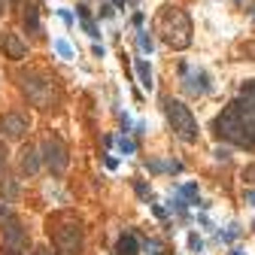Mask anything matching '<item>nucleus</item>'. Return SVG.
<instances>
[{
	"label": "nucleus",
	"mask_w": 255,
	"mask_h": 255,
	"mask_svg": "<svg viewBox=\"0 0 255 255\" xmlns=\"http://www.w3.org/2000/svg\"><path fill=\"white\" fill-rule=\"evenodd\" d=\"M216 134L240 149H255V79L243 82L240 95L216 115Z\"/></svg>",
	"instance_id": "1"
},
{
	"label": "nucleus",
	"mask_w": 255,
	"mask_h": 255,
	"mask_svg": "<svg viewBox=\"0 0 255 255\" xmlns=\"http://www.w3.org/2000/svg\"><path fill=\"white\" fill-rule=\"evenodd\" d=\"M155 25H158V33L164 37V43L170 46V49L182 52V49L191 46V18L185 16V9L173 6V3H164Z\"/></svg>",
	"instance_id": "2"
},
{
	"label": "nucleus",
	"mask_w": 255,
	"mask_h": 255,
	"mask_svg": "<svg viewBox=\"0 0 255 255\" xmlns=\"http://www.w3.org/2000/svg\"><path fill=\"white\" fill-rule=\"evenodd\" d=\"M164 112H167V122H170V128H173V134L179 137L182 143H198V122H194V115H191V110L185 107V103H179V100H164Z\"/></svg>",
	"instance_id": "3"
},
{
	"label": "nucleus",
	"mask_w": 255,
	"mask_h": 255,
	"mask_svg": "<svg viewBox=\"0 0 255 255\" xmlns=\"http://www.w3.org/2000/svg\"><path fill=\"white\" fill-rule=\"evenodd\" d=\"M21 88H25L28 100L33 103V107H40V110H49L52 103H55V85H52V79H46L40 73L21 76Z\"/></svg>",
	"instance_id": "4"
},
{
	"label": "nucleus",
	"mask_w": 255,
	"mask_h": 255,
	"mask_svg": "<svg viewBox=\"0 0 255 255\" xmlns=\"http://www.w3.org/2000/svg\"><path fill=\"white\" fill-rule=\"evenodd\" d=\"M43 161H46V167H49L52 173H64L67 170V146L58 140V137H46L43 140Z\"/></svg>",
	"instance_id": "5"
},
{
	"label": "nucleus",
	"mask_w": 255,
	"mask_h": 255,
	"mask_svg": "<svg viewBox=\"0 0 255 255\" xmlns=\"http://www.w3.org/2000/svg\"><path fill=\"white\" fill-rule=\"evenodd\" d=\"M55 246H58L61 255H76L79 246H82V228H79V222L55 228Z\"/></svg>",
	"instance_id": "6"
},
{
	"label": "nucleus",
	"mask_w": 255,
	"mask_h": 255,
	"mask_svg": "<svg viewBox=\"0 0 255 255\" xmlns=\"http://www.w3.org/2000/svg\"><path fill=\"white\" fill-rule=\"evenodd\" d=\"M182 70V88L189 91V95H207V91H210V76H207L204 70H189V67H179Z\"/></svg>",
	"instance_id": "7"
},
{
	"label": "nucleus",
	"mask_w": 255,
	"mask_h": 255,
	"mask_svg": "<svg viewBox=\"0 0 255 255\" xmlns=\"http://www.w3.org/2000/svg\"><path fill=\"white\" fill-rule=\"evenodd\" d=\"M0 49H3V55L9 58V61H21V58L28 55V43L21 40L18 33L3 31V33H0Z\"/></svg>",
	"instance_id": "8"
},
{
	"label": "nucleus",
	"mask_w": 255,
	"mask_h": 255,
	"mask_svg": "<svg viewBox=\"0 0 255 255\" xmlns=\"http://www.w3.org/2000/svg\"><path fill=\"white\" fill-rule=\"evenodd\" d=\"M28 131V122H25V115H18V112H6V115H0V134L6 137V140H21Z\"/></svg>",
	"instance_id": "9"
},
{
	"label": "nucleus",
	"mask_w": 255,
	"mask_h": 255,
	"mask_svg": "<svg viewBox=\"0 0 255 255\" xmlns=\"http://www.w3.org/2000/svg\"><path fill=\"white\" fill-rule=\"evenodd\" d=\"M3 237H6V243H9V246H25V243H28V231L18 225V219L6 216V228H3Z\"/></svg>",
	"instance_id": "10"
},
{
	"label": "nucleus",
	"mask_w": 255,
	"mask_h": 255,
	"mask_svg": "<svg viewBox=\"0 0 255 255\" xmlns=\"http://www.w3.org/2000/svg\"><path fill=\"white\" fill-rule=\"evenodd\" d=\"M115 255H140V240H137L131 231L122 234L119 240H115Z\"/></svg>",
	"instance_id": "11"
},
{
	"label": "nucleus",
	"mask_w": 255,
	"mask_h": 255,
	"mask_svg": "<svg viewBox=\"0 0 255 255\" xmlns=\"http://www.w3.org/2000/svg\"><path fill=\"white\" fill-rule=\"evenodd\" d=\"M21 170L31 173V176L40 170V155H37V149H33V146H25V149H21Z\"/></svg>",
	"instance_id": "12"
},
{
	"label": "nucleus",
	"mask_w": 255,
	"mask_h": 255,
	"mask_svg": "<svg viewBox=\"0 0 255 255\" xmlns=\"http://www.w3.org/2000/svg\"><path fill=\"white\" fill-rule=\"evenodd\" d=\"M134 70H137V79H140V85L143 88H152V67H149V61H137L134 64Z\"/></svg>",
	"instance_id": "13"
},
{
	"label": "nucleus",
	"mask_w": 255,
	"mask_h": 255,
	"mask_svg": "<svg viewBox=\"0 0 255 255\" xmlns=\"http://www.w3.org/2000/svg\"><path fill=\"white\" fill-rule=\"evenodd\" d=\"M25 28L31 33H40V9L37 6H28L25 9Z\"/></svg>",
	"instance_id": "14"
},
{
	"label": "nucleus",
	"mask_w": 255,
	"mask_h": 255,
	"mask_svg": "<svg viewBox=\"0 0 255 255\" xmlns=\"http://www.w3.org/2000/svg\"><path fill=\"white\" fill-rule=\"evenodd\" d=\"M176 191H179L189 204H201V194H198V185H194V182H189V185H176ZM201 207H204V204H201Z\"/></svg>",
	"instance_id": "15"
},
{
	"label": "nucleus",
	"mask_w": 255,
	"mask_h": 255,
	"mask_svg": "<svg viewBox=\"0 0 255 255\" xmlns=\"http://www.w3.org/2000/svg\"><path fill=\"white\" fill-rule=\"evenodd\" d=\"M52 49H55L58 55H61V58H67V61H70V58L76 55V52H73V46L67 43V40H52Z\"/></svg>",
	"instance_id": "16"
},
{
	"label": "nucleus",
	"mask_w": 255,
	"mask_h": 255,
	"mask_svg": "<svg viewBox=\"0 0 255 255\" xmlns=\"http://www.w3.org/2000/svg\"><path fill=\"white\" fill-rule=\"evenodd\" d=\"M137 46H140V52H146V55H149V52L155 49V40L149 37L146 31H140V33H137Z\"/></svg>",
	"instance_id": "17"
},
{
	"label": "nucleus",
	"mask_w": 255,
	"mask_h": 255,
	"mask_svg": "<svg viewBox=\"0 0 255 255\" xmlns=\"http://www.w3.org/2000/svg\"><path fill=\"white\" fill-rule=\"evenodd\" d=\"M134 191H137V198H140V201H152V191H149V185L143 179H134Z\"/></svg>",
	"instance_id": "18"
},
{
	"label": "nucleus",
	"mask_w": 255,
	"mask_h": 255,
	"mask_svg": "<svg viewBox=\"0 0 255 255\" xmlns=\"http://www.w3.org/2000/svg\"><path fill=\"white\" fill-rule=\"evenodd\" d=\"M82 31L88 33L91 40H97V37H100V31H97V25H95V21H91V16H85V18H82Z\"/></svg>",
	"instance_id": "19"
},
{
	"label": "nucleus",
	"mask_w": 255,
	"mask_h": 255,
	"mask_svg": "<svg viewBox=\"0 0 255 255\" xmlns=\"http://www.w3.org/2000/svg\"><path fill=\"white\" fill-rule=\"evenodd\" d=\"M119 149H122V155H134V152H137V143L128 140V137H122V140H119Z\"/></svg>",
	"instance_id": "20"
},
{
	"label": "nucleus",
	"mask_w": 255,
	"mask_h": 255,
	"mask_svg": "<svg viewBox=\"0 0 255 255\" xmlns=\"http://www.w3.org/2000/svg\"><path fill=\"white\" fill-rule=\"evenodd\" d=\"M189 249H191V252H204V240L194 234V231L189 234Z\"/></svg>",
	"instance_id": "21"
},
{
	"label": "nucleus",
	"mask_w": 255,
	"mask_h": 255,
	"mask_svg": "<svg viewBox=\"0 0 255 255\" xmlns=\"http://www.w3.org/2000/svg\"><path fill=\"white\" fill-rule=\"evenodd\" d=\"M146 167L152 170V173H164V170H170V164H164V161H146Z\"/></svg>",
	"instance_id": "22"
},
{
	"label": "nucleus",
	"mask_w": 255,
	"mask_h": 255,
	"mask_svg": "<svg viewBox=\"0 0 255 255\" xmlns=\"http://www.w3.org/2000/svg\"><path fill=\"white\" fill-rule=\"evenodd\" d=\"M240 234V225H231L228 231H225V234H219V240H225V243H231V240H234Z\"/></svg>",
	"instance_id": "23"
},
{
	"label": "nucleus",
	"mask_w": 255,
	"mask_h": 255,
	"mask_svg": "<svg viewBox=\"0 0 255 255\" xmlns=\"http://www.w3.org/2000/svg\"><path fill=\"white\" fill-rule=\"evenodd\" d=\"M115 16V3H103L100 6V18H112Z\"/></svg>",
	"instance_id": "24"
},
{
	"label": "nucleus",
	"mask_w": 255,
	"mask_h": 255,
	"mask_svg": "<svg viewBox=\"0 0 255 255\" xmlns=\"http://www.w3.org/2000/svg\"><path fill=\"white\" fill-rule=\"evenodd\" d=\"M243 182H255V164L243 167Z\"/></svg>",
	"instance_id": "25"
},
{
	"label": "nucleus",
	"mask_w": 255,
	"mask_h": 255,
	"mask_svg": "<svg viewBox=\"0 0 255 255\" xmlns=\"http://www.w3.org/2000/svg\"><path fill=\"white\" fill-rule=\"evenodd\" d=\"M58 16H61V21H64V25H67V28H70V25H73V16H70V9H58Z\"/></svg>",
	"instance_id": "26"
},
{
	"label": "nucleus",
	"mask_w": 255,
	"mask_h": 255,
	"mask_svg": "<svg viewBox=\"0 0 255 255\" xmlns=\"http://www.w3.org/2000/svg\"><path fill=\"white\" fill-rule=\"evenodd\" d=\"M143 21H146L143 13H134V28H143Z\"/></svg>",
	"instance_id": "27"
},
{
	"label": "nucleus",
	"mask_w": 255,
	"mask_h": 255,
	"mask_svg": "<svg viewBox=\"0 0 255 255\" xmlns=\"http://www.w3.org/2000/svg\"><path fill=\"white\" fill-rule=\"evenodd\" d=\"M216 158H219V161H228L231 155H228V149H216Z\"/></svg>",
	"instance_id": "28"
},
{
	"label": "nucleus",
	"mask_w": 255,
	"mask_h": 255,
	"mask_svg": "<svg viewBox=\"0 0 255 255\" xmlns=\"http://www.w3.org/2000/svg\"><path fill=\"white\" fill-rule=\"evenodd\" d=\"M152 210H155L158 219H164V216H167V210H164V207H158V204H152Z\"/></svg>",
	"instance_id": "29"
},
{
	"label": "nucleus",
	"mask_w": 255,
	"mask_h": 255,
	"mask_svg": "<svg viewBox=\"0 0 255 255\" xmlns=\"http://www.w3.org/2000/svg\"><path fill=\"white\" fill-rule=\"evenodd\" d=\"M240 52H243V55H255V43H249V46H240Z\"/></svg>",
	"instance_id": "30"
},
{
	"label": "nucleus",
	"mask_w": 255,
	"mask_h": 255,
	"mask_svg": "<svg viewBox=\"0 0 255 255\" xmlns=\"http://www.w3.org/2000/svg\"><path fill=\"white\" fill-rule=\"evenodd\" d=\"M0 255H21V252H18V249H16V246H6V249H3V252H0Z\"/></svg>",
	"instance_id": "31"
},
{
	"label": "nucleus",
	"mask_w": 255,
	"mask_h": 255,
	"mask_svg": "<svg viewBox=\"0 0 255 255\" xmlns=\"http://www.w3.org/2000/svg\"><path fill=\"white\" fill-rule=\"evenodd\" d=\"M246 204H249V207H255V191H246Z\"/></svg>",
	"instance_id": "32"
},
{
	"label": "nucleus",
	"mask_w": 255,
	"mask_h": 255,
	"mask_svg": "<svg viewBox=\"0 0 255 255\" xmlns=\"http://www.w3.org/2000/svg\"><path fill=\"white\" fill-rule=\"evenodd\" d=\"M33 255H52V252L46 249V246H40V249H33Z\"/></svg>",
	"instance_id": "33"
},
{
	"label": "nucleus",
	"mask_w": 255,
	"mask_h": 255,
	"mask_svg": "<svg viewBox=\"0 0 255 255\" xmlns=\"http://www.w3.org/2000/svg\"><path fill=\"white\" fill-rule=\"evenodd\" d=\"M6 164V152H3V149H0V167H3Z\"/></svg>",
	"instance_id": "34"
},
{
	"label": "nucleus",
	"mask_w": 255,
	"mask_h": 255,
	"mask_svg": "<svg viewBox=\"0 0 255 255\" xmlns=\"http://www.w3.org/2000/svg\"><path fill=\"white\" fill-rule=\"evenodd\" d=\"M0 13H6V0H0Z\"/></svg>",
	"instance_id": "35"
},
{
	"label": "nucleus",
	"mask_w": 255,
	"mask_h": 255,
	"mask_svg": "<svg viewBox=\"0 0 255 255\" xmlns=\"http://www.w3.org/2000/svg\"><path fill=\"white\" fill-rule=\"evenodd\" d=\"M231 255H246V252H243V249H234V252H231Z\"/></svg>",
	"instance_id": "36"
},
{
	"label": "nucleus",
	"mask_w": 255,
	"mask_h": 255,
	"mask_svg": "<svg viewBox=\"0 0 255 255\" xmlns=\"http://www.w3.org/2000/svg\"><path fill=\"white\" fill-rule=\"evenodd\" d=\"M16 3H21V0H16Z\"/></svg>",
	"instance_id": "37"
}]
</instances>
